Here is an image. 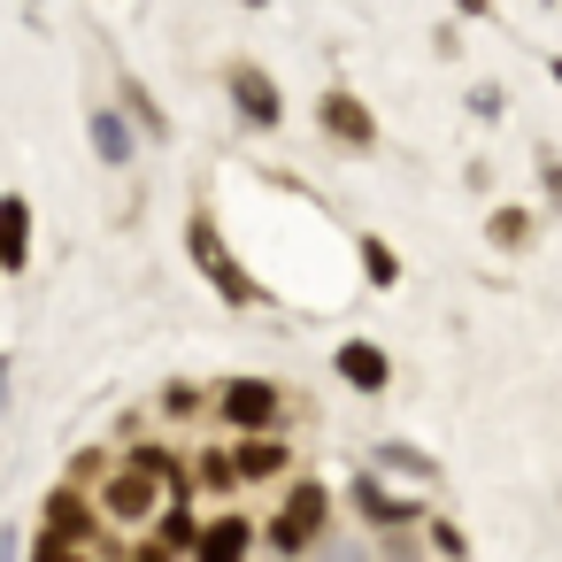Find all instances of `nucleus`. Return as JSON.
Here are the masks:
<instances>
[{
  "label": "nucleus",
  "mask_w": 562,
  "mask_h": 562,
  "mask_svg": "<svg viewBox=\"0 0 562 562\" xmlns=\"http://www.w3.org/2000/svg\"><path fill=\"white\" fill-rule=\"evenodd\" d=\"M524 239H531V216L524 209H501L493 216V247H524Z\"/></svg>",
  "instance_id": "obj_21"
},
{
  "label": "nucleus",
  "mask_w": 562,
  "mask_h": 562,
  "mask_svg": "<svg viewBox=\"0 0 562 562\" xmlns=\"http://www.w3.org/2000/svg\"><path fill=\"white\" fill-rule=\"evenodd\" d=\"M331 370L355 385V393H385L393 385V362L370 347V339H339V355H331Z\"/></svg>",
  "instance_id": "obj_11"
},
{
  "label": "nucleus",
  "mask_w": 562,
  "mask_h": 562,
  "mask_svg": "<svg viewBox=\"0 0 562 562\" xmlns=\"http://www.w3.org/2000/svg\"><path fill=\"white\" fill-rule=\"evenodd\" d=\"M124 562H170V554H162V547H155V539H139V547H132V554H124Z\"/></svg>",
  "instance_id": "obj_24"
},
{
  "label": "nucleus",
  "mask_w": 562,
  "mask_h": 562,
  "mask_svg": "<svg viewBox=\"0 0 562 562\" xmlns=\"http://www.w3.org/2000/svg\"><path fill=\"white\" fill-rule=\"evenodd\" d=\"M155 408H162V424H193L209 401H201V385H186V378H178V385H162V401H155Z\"/></svg>",
  "instance_id": "obj_18"
},
{
  "label": "nucleus",
  "mask_w": 562,
  "mask_h": 562,
  "mask_svg": "<svg viewBox=\"0 0 562 562\" xmlns=\"http://www.w3.org/2000/svg\"><path fill=\"white\" fill-rule=\"evenodd\" d=\"M539 186H547V201L562 209V162H554V155H539Z\"/></svg>",
  "instance_id": "obj_22"
},
{
  "label": "nucleus",
  "mask_w": 562,
  "mask_h": 562,
  "mask_svg": "<svg viewBox=\"0 0 562 562\" xmlns=\"http://www.w3.org/2000/svg\"><path fill=\"white\" fill-rule=\"evenodd\" d=\"M24 262H32V201L9 193V201H0V278L24 270Z\"/></svg>",
  "instance_id": "obj_12"
},
{
  "label": "nucleus",
  "mask_w": 562,
  "mask_h": 562,
  "mask_svg": "<svg viewBox=\"0 0 562 562\" xmlns=\"http://www.w3.org/2000/svg\"><path fill=\"white\" fill-rule=\"evenodd\" d=\"M378 470H401V477H431L439 462H431V454H416V447H401V439H385V447H378Z\"/></svg>",
  "instance_id": "obj_19"
},
{
  "label": "nucleus",
  "mask_w": 562,
  "mask_h": 562,
  "mask_svg": "<svg viewBox=\"0 0 562 562\" xmlns=\"http://www.w3.org/2000/svg\"><path fill=\"white\" fill-rule=\"evenodd\" d=\"M316 124H324L339 147H355V155H370V147H378V116H370V109H362L347 86H331V93L316 101Z\"/></svg>",
  "instance_id": "obj_9"
},
{
  "label": "nucleus",
  "mask_w": 562,
  "mask_h": 562,
  "mask_svg": "<svg viewBox=\"0 0 562 562\" xmlns=\"http://www.w3.org/2000/svg\"><path fill=\"white\" fill-rule=\"evenodd\" d=\"M255 539H262V524H255L247 508H216V516L201 524V539H193V562H247Z\"/></svg>",
  "instance_id": "obj_8"
},
{
  "label": "nucleus",
  "mask_w": 562,
  "mask_h": 562,
  "mask_svg": "<svg viewBox=\"0 0 562 562\" xmlns=\"http://www.w3.org/2000/svg\"><path fill=\"white\" fill-rule=\"evenodd\" d=\"M424 531H431V547H439L447 562H462V554H470V539H462V524H447V516H424Z\"/></svg>",
  "instance_id": "obj_20"
},
{
  "label": "nucleus",
  "mask_w": 562,
  "mask_h": 562,
  "mask_svg": "<svg viewBox=\"0 0 562 562\" xmlns=\"http://www.w3.org/2000/svg\"><path fill=\"white\" fill-rule=\"evenodd\" d=\"M0 408H9V355H0Z\"/></svg>",
  "instance_id": "obj_26"
},
{
  "label": "nucleus",
  "mask_w": 562,
  "mask_h": 562,
  "mask_svg": "<svg viewBox=\"0 0 562 562\" xmlns=\"http://www.w3.org/2000/svg\"><path fill=\"white\" fill-rule=\"evenodd\" d=\"M547 78H554V86H562V55H554V63H547Z\"/></svg>",
  "instance_id": "obj_27"
},
{
  "label": "nucleus",
  "mask_w": 562,
  "mask_h": 562,
  "mask_svg": "<svg viewBox=\"0 0 562 562\" xmlns=\"http://www.w3.org/2000/svg\"><path fill=\"white\" fill-rule=\"evenodd\" d=\"M232 477L239 485H285L293 477V439L285 431H262V439H232Z\"/></svg>",
  "instance_id": "obj_7"
},
{
  "label": "nucleus",
  "mask_w": 562,
  "mask_h": 562,
  "mask_svg": "<svg viewBox=\"0 0 562 562\" xmlns=\"http://www.w3.org/2000/svg\"><path fill=\"white\" fill-rule=\"evenodd\" d=\"M216 424L232 431V439H262V431H278L285 424V385H270V378H232V385H216Z\"/></svg>",
  "instance_id": "obj_2"
},
{
  "label": "nucleus",
  "mask_w": 562,
  "mask_h": 562,
  "mask_svg": "<svg viewBox=\"0 0 562 562\" xmlns=\"http://www.w3.org/2000/svg\"><path fill=\"white\" fill-rule=\"evenodd\" d=\"M63 554H93V539H101V516H93V493L86 485H55L47 493V524H40Z\"/></svg>",
  "instance_id": "obj_5"
},
{
  "label": "nucleus",
  "mask_w": 562,
  "mask_h": 562,
  "mask_svg": "<svg viewBox=\"0 0 562 562\" xmlns=\"http://www.w3.org/2000/svg\"><path fill=\"white\" fill-rule=\"evenodd\" d=\"M86 132H93V155H101L109 170H124V162L139 155V132L124 124V109H93V116H86Z\"/></svg>",
  "instance_id": "obj_13"
},
{
  "label": "nucleus",
  "mask_w": 562,
  "mask_h": 562,
  "mask_svg": "<svg viewBox=\"0 0 562 562\" xmlns=\"http://www.w3.org/2000/svg\"><path fill=\"white\" fill-rule=\"evenodd\" d=\"M124 124H132V132H147V139H170V116L147 101V86H124Z\"/></svg>",
  "instance_id": "obj_15"
},
{
  "label": "nucleus",
  "mask_w": 562,
  "mask_h": 562,
  "mask_svg": "<svg viewBox=\"0 0 562 562\" xmlns=\"http://www.w3.org/2000/svg\"><path fill=\"white\" fill-rule=\"evenodd\" d=\"M70 562H101V554H70Z\"/></svg>",
  "instance_id": "obj_28"
},
{
  "label": "nucleus",
  "mask_w": 562,
  "mask_h": 562,
  "mask_svg": "<svg viewBox=\"0 0 562 562\" xmlns=\"http://www.w3.org/2000/svg\"><path fill=\"white\" fill-rule=\"evenodd\" d=\"M32 562H70V554H63V547H55V539L40 531V539H32Z\"/></svg>",
  "instance_id": "obj_23"
},
{
  "label": "nucleus",
  "mask_w": 562,
  "mask_h": 562,
  "mask_svg": "<svg viewBox=\"0 0 562 562\" xmlns=\"http://www.w3.org/2000/svg\"><path fill=\"white\" fill-rule=\"evenodd\" d=\"M193 470V485L201 493H239V477H232V454L224 447H201V462H186Z\"/></svg>",
  "instance_id": "obj_17"
},
{
  "label": "nucleus",
  "mask_w": 562,
  "mask_h": 562,
  "mask_svg": "<svg viewBox=\"0 0 562 562\" xmlns=\"http://www.w3.org/2000/svg\"><path fill=\"white\" fill-rule=\"evenodd\" d=\"M186 255L201 262V278H209V285H216V293H224L232 308H255V301H262V285H255V278H247V270L232 262V247H224L216 216H186Z\"/></svg>",
  "instance_id": "obj_4"
},
{
  "label": "nucleus",
  "mask_w": 562,
  "mask_h": 562,
  "mask_svg": "<svg viewBox=\"0 0 562 562\" xmlns=\"http://www.w3.org/2000/svg\"><path fill=\"white\" fill-rule=\"evenodd\" d=\"M193 539H201V516H193V501H162V516H155V547L178 562V554H193Z\"/></svg>",
  "instance_id": "obj_14"
},
{
  "label": "nucleus",
  "mask_w": 562,
  "mask_h": 562,
  "mask_svg": "<svg viewBox=\"0 0 562 562\" xmlns=\"http://www.w3.org/2000/svg\"><path fill=\"white\" fill-rule=\"evenodd\" d=\"M232 109H239L255 132H278V124H285V101H278V86H270L255 63H232Z\"/></svg>",
  "instance_id": "obj_10"
},
{
  "label": "nucleus",
  "mask_w": 562,
  "mask_h": 562,
  "mask_svg": "<svg viewBox=\"0 0 562 562\" xmlns=\"http://www.w3.org/2000/svg\"><path fill=\"white\" fill-rule=\"evenodd\" d=\"M0 562H16V531H0Z\"/></svg>",
  "instance_id": "obj_25"
},
{
  "label": "nucleus",
  "mask_w": 562,
  "mask_h": 562,
  "mask_svg": "<svg viewBox=\"0 0 562 562\" xmlns=\"http://www.w3.org/2000/svg\"><path fill=\"white\" fill-rule=\"evenodd\" d=\"M324 524H331V485L324 477H285V501H278V516L262 524V539H270V554H308L316 539H324Z\"/></svg>",
  "instance_id": "obj_1"
},
{
  "label": "nucleus",
  "mask_w": 562,
  "mask_h": 562,
  "mask_svg": "<svg viewBox=\"0 0 562 562\" xmlns=\"http://www.w3.org/2000/svg\"><path fill=\"white\" fill-rule=\"evenodd\" d=\"M93 516H101V524H116V531H147V524L162 516V485H155V477H139L132 462H116V470H101V477H93Z\"/></svg>",
  "instance_id": "obj_3"
},
{
  "label": "nucleus",
  "mask_w": 562,
  "mask_h": 562,
  "mask_svg": "<svg viewBox=\"0 0 562 562\" xmlns=\"http://www.w3.org/2000/svg\"><path fill=\"white\" fill-rule=\"evenodd\" d=\"M362 278H370L378 293H385V285H401V255H393L378 232H362Z\"/></svg>",
  "instance_id": "obj_16"
},
{
  "label": "nucleus",
  "mask_w": 562,
  "mask_h": 562,
  "mask_svg": "<svg viewBox=\"0 0 562 562\" xmlns=\"http://www.w3.org/2000/svg\"><path fill=\"white\" fill-rule=\"evenodd\" d=\"M347 501H355V516H362L370 531H385V539H401V531H416V524H424V508H416V501H401L378 470H362V477L347 485Z\"/></svg>",
  "instance_id": "obj_6"
}]
</instances>
